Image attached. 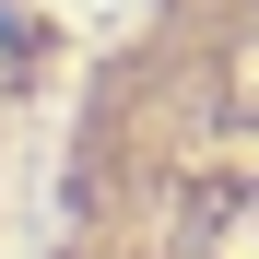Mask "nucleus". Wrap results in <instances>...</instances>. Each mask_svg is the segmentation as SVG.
<instances>
[]
</instances>
